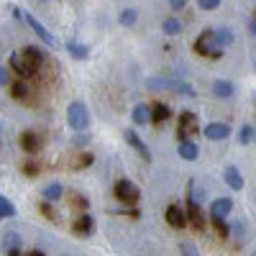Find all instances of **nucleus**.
<instances>
[{"mask_svg":"<svg viewBox=\"0 0 256 256\" xmlns=\"http://www.w3.org/2000/svg\"><path fill=\"white\" fill-rule=\"evenodd\" d=\"M195 52L200 56H208V59H220L223 56V49L216 38V31L212 28H205L198 38H195Z\"/></svg>","mask_w":256,"mask_h":256,"instance_id":"f257e3e1","label":"nucleus"},{"mask_svg":"<svg viewBox=\"0 0 256 256\" xmlns=\"http://www.w3.org/2000/svg\"><path fill=\"white\" fill-rule=\"evenodd\" d=\"M67 123L74 134H82V131H88L90 128V113H88V105H84L82 100H74L70 102V108H67Z\"/></svg>","mask_w":256,"mask_h":256,"instance_id":"f03ea898","label":"nucleus"},{"mask_svg":"<svg viewBox=\"0 0 256 256\" xmlns=\"http://www.w3.org/2000/svg\"><path fill=\"white\" fill-rule=\"evenodd\" d=\"M113 192H116V198H118L120 202H126V205H134V202H138V198H141V190H138L131 180H118L116 187H113Z\"/></svg>","mask_w":256,"mask_h":256,"instance_id":"7ed1b4c3","label":"nucleus"},{"mask_svg":"<svg viewBox=\"0 0 256 256\" xmlns=\"http://www.w3.org/2000/svg\"><path fill=\"white\" fill-rule=\"evenodd\" d=\"M8 67H10L20 80H28V77H34V74L38 72V70L34 67V64H28V62H26V56H24V54H10Z\"/></svg>","mask_w":256,"mask_h":256,"instance_id":"20e7f679","label":"nucleus"},{"mask_svg":"<svg viewBox=\"0 0 256 256\" xmlns=\"http://www.w3.org/2000/svg\"><path fill=\"white\" fill-rule=\"evenodd\" d=\"M126 141H128V146H131L134 148V152L148 164V162H152V152H148V146H146V141L134 131V128H128V131H126Z\"/></svg>","mask_w":256,"mask_h":256,"instance_id":"39448f33","label":"nucleus"},{"mask_svg":"<svg viewBox=\"0 0 256 256\" xmlns=\"http://www.w3.org/2000/svg\"><path fill=\"white\" fill-rule=\"evenodd\" d=\"M24 20H26V24L31 26V31L41 38V41H44V44H49V46H54L56 44V38H54V34L52 31H46V26L44 24H41V20L38 18H34L31 13H24Z\"/></svg>","mask_w":256,"mask_h":256,"instance_id":"423d86ee","label":"nucleus"},{"mask_svg":"<svg viewBox=\"0 0 256 256\" xmlns=\"http://www.w3.org/2000/svg\"><path fill=\"white\" fill-rule=\"evenodd\" d=\"M190 131H198V116L192 110H182L180 113V128H177V138H187Z\"/></svg>","mask_w":256,"mask_h":256,"instance_id":"0eeeda50","label":"nucleus"},{"mask_svg":"<svg viewBox=\"0 0 256 256\" xmlns=\"http://www.w3.org/2000/svg\"><path fill=\"white\" fill-rule=\"evenodd\" d=\"M202 134H205V138H210V141H226V138L230 136V126H228V123H208V126L202 128Z\"/></svg>","mask_w":256,"mask_h":256,"instance_id":"6e6552de","label":"nucleus"},{"mask_svg":"<svg viewBox=\"0 0 256 256\" xmlns=\"http://www.w3.org/2000/svg\"><path fill=\"white\" fill-rule=\"evenodd\" d=\"M230 210H233V200H230V198H218V200H212V202H210V218H220V220H226Z\"/></svg>","mask_w":256,"mask_h":256,"instance_id":"1a4fd4ad","label":"nucleus"},{"mask_svg":"<svg viewBox=\"0 0 256 256\" xmlns=\"http://www.w3.org/2000/svg\"><path fill=\"white\" fill-rule=\"evenodd\" d=\"M164 218H166V223L172 228H184L187 226V216H184V210L180 205H169L166 212H164Z\"/></svg>","mask_w":256,"mask_h":256,"instance_id":"9d476101","label":"nucleus"},{"mask_svg":"<svg viewBox=\"0 0 256 256\" xmlns=\"http://www.w3.org/2000/svg\"><path fill=\"white\" fill-rule=\"evenodd\" d=\"M177 154H180L184 162H198V156H200V148H198V144H195V141L182 138V141H180V146H177Z\"/></svg>","mask_w":256,"mask_h":256,"instance_id":"9b49d317","label":"nucleus"},{"mask_svg":"<svg viewBox=\"0 0 256 256\" xmlns=\"http://www.w3.org/2000/svg\"><path fill=\"white\" fill-rule=\"evenodd\" d=\"M18 141H20V148H24L26 154H36L38 148H41V138H38L36 131H24Z\"/></svg>","mask_w":256,"mask_h":256,"instance_id":"f8f14e48","label":"nucleus"},{"mask_svg":"<svg viewBox=\"0 0 256 256\" xmlns=\"http://www.w3.org/2000/svg\"><path fill=\"white\" fill-rule=\"evenodd\" d=\"M223 180H226V184L233 190V192H241L244 190V177H241V172H238V166H226V172H223Z\"/></svg>","mask_w":256,"mask_h":256,"instance_id":"ddd939ff","label":"nucleus"},{"mask_svg":"<svg viewBox=\"0 0 256 256\" xmlns=\"http://www.w3.org/2000/svg\"><path fill=\"white\" fill-rule=\"evenodd\" d=\"M233 92H236V84H233L230 80H216L212 82V95L216 98L228 100V98H233Z\"/></svg>","mask_w":256,"mask_h":256,"instance_id":"4468645a","label":"nucleus"},{"mask_svg":"<svg viewBox=\"0 0 256 256\" xmlns=\"http://www.w3.org/2000/svg\"><path fill=\"white\" fill-rule=\"evenodd\" d=\"M131 118H134V123H136V126H146V123H152V105H146V102L134 105Z\"/></svg>","mask_w":256,"mask_h":256,"instance_id":"2eb2a0df","label":"nucleus"},{"mask_svg":"<svg viewBox=\"0 0 256 256\" xmlns=\"http://www.w3.org/2000/svg\"><path fill=\"white\" fill-rule=\"evenodd\" d=\"M20 54H24V56H26V62H28V64H34L36 70H38L41 64L46 62V54L41 52V46H36V44H28V46H26L24 52H20Z\"/></svg>","mask_w":256,"mask_h":256,"instance_id":"dca6fc26","label":"nucleus"},{"mask_svg":"<svg viewBox=\"0 0 256 256\" xmlns=\"http://www.w3.org/2000/svg\"><path fill=\"white\" fill-rule=\"evenodd\" d=\"M146 88L148 90H172L174 88V77H169V74H154V77H148L146 80Z\"/></svg>","mask_w":256,"mask_h":256,"instance_id":"f3484780","label":"nucleus"},{"mask_svg":"<svg viewBox=\"0 0 256 256\" xmlns=\"http://www.w3.org/2000/svg\"><path fill=\"white\" fill-rule=\"evenodd\" d=\"M20 233L18 230H6V236H3V251L6 254H18L20 251Z\"/></svg>","mask_w":256,"mask_h":256,"instance_id":"a211bd4d","label":"nucleus"},{"mask_svg":"<svg viewBox=\"0 0 256 256\" xmlns=\"http://www.w3.org/2000/svg\"><path fill=\"white\" fill-rule=\"evenodd\" d=\"M187 218H190V223L195 226L198 230L202 228L205 216H202V210H200V202H192V200H187Z\"/></svg>","mask_w":256,"mask_h":256,"instance_id":"6ab92c4d","label":"nucleus"},{"mask_svg":"<svg viewBox=\"0 0 256 256\" xmlns=\"http://www.w3.org/2000/svg\"><path fill=\"white\" fill-rule=\"evenodd\" d=\"M64 46H67V52H70V56H72V59H80V62H84V59L90 56V49L84 46L82 41H67Z\"/></svg>","mask_w":256,"mask_h":256,"instance_id":"aec40b11","label":"nucleus"},{"mask_svg":"<svg viewBox=\"0 0 256 256\" xmlns=\"http://www.w3.org/2000/svg\"><path fill=\"white\" fill-rule=\"evenodd\" d=\"M72 230L77 233V236H90V233H92V218L88 216V212H82V216L74 220Z\"/></svg>","mask_w":256,"mask_h":256,"instance_id":"412c9836","label":"nucleus"},{"mask_svg":"<svg viewBox=\"0 0 256 256\" xmlns=\"http://www.w3.org/2000/svg\"><path fill=\"white\" fill-rule=\"evenodd\" d=\"M172 118V108H169L166 102H156L152 105V123H164Z\"/></svg>","mask_w":256,"mask_h":256,"instance_id":"4be33fe9","label":"nucleus"},{"mask_svg":"<svg viewBox=\"0 0 256 256\" xmlns=\"http://www.w3.org/2000/svg\"><path fill=\"white\" fill-rule=\"evenodd\" d=\"M118 20H120V26H126V28H131V26H136L138 24V10L136 8H123L120 10V16H118Z\"/></svg>","mask_w":256,"mask_h":256,"instance_id":"5701e85b","label":"nucleus"},{"mask_svg":"<svg viewBox=\"0 0 256 256\" xmlns=\"http://www.w3.org/2000/svg\"><path fill=\"white\" fill-rule=\"evenodd\" d=\"M182 28H184V26H182L180 18H164V20H162V31H164L166 36H180Z\"/></svg>","mask_w":256,"mask_h":256,"instance_id":"b1692460","label":"nucleus"},{"mask_svg":"<svg viewBox=\"0 0 256 256\" xmlns=\"http://www.w3.org/2000/svg\"><path fill=\"white\" fill-rule=\"evenodd\" d=\"M62 192H64L62 184H59V182H52V184H46L44 190H41V195H44L46 202H56V200L62 198Z\"/></svg>","mask_w":256,"mask_h":256,"instance_id":"393cba45","label":"nucleus"},{"mask_svg":"<svg viewBox=\"0 0 256 256\" xmlns=\"http://www.w3.org/2000/svg\"><path fill=\"white\" fill-rule=\"evenodd\" d=\"M10 95H13L16 100H28L31 90H28V84H26L24 80H18V82H13V84H10Z\"/></svg>","mask_w":256,"mask_h":256,"instance_id":"a878e982","label":"nucleus"},{"mask_svg":"<svg viewBox=\"0 0 256 256\" xmlns=\"http://www.w3.org/2000/svg\"><path fill=\"white\" fill-rule=\"evenodd\" d=\"M216 38H218L220 49H226V46L233 44V31H230L228 26H220V28H216Z\"/></svg>","mask_w":256,"mask_h":256,"instance_id":"bb28decb","label":"nucleus"},{"mask_svg":"<svg viewBox=\"0 0 256 256\" xmlns=\"http://www.w3.org/2000/svg\"><path fill=\"white\" fill-rule=\"evenodd\" d=\"M177 95H187V98H195L198 92H195V88L187 82V80H174V88H172Z\"/></svg>","mask_w":256,"mask_h":256,"instance_id":"cd10ccee","label":"nucleus"},{"mask_svg":"<svg viewBox=\"0 0 256 256\" xmlns=\"http://www.w3.org/2000/svg\"><path fill=\"white\" fill-rule=\"evenodd\" d=\"M251 141H254V126L244 123V126L238 128V144L246 146V144H251Z\"/></svg>","mask_w":256,"mask_h":256,"instance_id":"c85d7f7f","label":"nucleus"},{"mask_svg":"<svg viewBox=\"0 0 256 256\" xmlns=\"http://www.w3.org/2000/svg\"><path fill=\"white\" fill-rule=\"evenodd\" d=\"M13 216H16V208H13V202H10L8 198L0 195V218H13Z\"/></svg>","mask_w":256,"mask_h":256,"instance_id":"c756f323","label":"nucleus"},{"mask_svg":"<svg viewBox=\"0 0 256 256\" xmlns=\"http://www.w3.org/2000/svg\"><path fill=\"white\" fill-rule=\"evenodd\" d=\"M212 226H216V230H218L220 238H226L228 233H230V226H228L226 220H220V218H212Z\"/></svg>","mask_w":256,"mask_h":256,"instance_id":"7c9ffc66","label":"nucleus"},{"mask_svg":"<svg viewBox=\"0 0 256 256\" xmlns=\"http://www.w3.org/2000/svg\"><path fill=\"white\" fill-rule=\"evenodd\" d=\"M220 3H223V0H198V6H200V10H218L220 8Z\"/></svg>","mask_w":256,"mask_h":256,"instance_id":"2f4dec72","label":"nucleus"},{"mask_svg":"<svg viewBox=\"0 0 256 256\" xmlns=\"http://www.w3.org/2000/svg\"><path fill=\"white\" fill-rule=\"evenodd\" d=\"M180 251H182L184 256H200L198 246H195V244H190V241H182V244H180Z\"/></svg>","mask_w":256,"mask_h":256,"instance_id":"473e14b6","label":"nucleus"},{"mask_svg":"<svg viewBox=\"0 0 256 256\" xmlns=\"http://www.w3.org/2000/svg\"><path fill=\"white\" fill-rule=\"evenodd\" d=\"M8 84H13L10 72H8V67H0V88H8Z\"/></svg>","mask_w":256,"mask_h":256,"instance_id":"72a5a7b5","label":"nucleus"},{"mask_svg":"<svg viewBox=\"0 0 256 256\" xmlns=\"http://www.w3.org/2000/svg\"><path fill=\"white\" fill-rule=\"evenodd\" d=\"M88 144H90V136H88V134H84V131H82L80 136L74 134V146H88Z\"/></svg>","mask_w":256,"mask_h":256,"instance_id":"f704fd0d","label":"nucleus"},{"mask_svg":"<svg viewBox=\"0 0 256 256\" xmlns=\"http://www.w3.org/2000/svg\"><path fill=\"white\" fill-rule=\"evenodd\" d=\"M187 3H190V0H169V8H172V10H182Z\"/></svg>","mask_w":256,"mask_h":256,"instance_id":"c9c22d12","label":"nucleus"},{"mask_svg":"<svg viewBox=\"0 0 256 256\" xmlns=\"http://www.w3.org/2000/svg\"><path fill=\"white\" fill-rule=\"evenodd\" d=\"M10 13H13V18H16V20H24V10H20L18 6H16V8L10 10Z\"/></svg>","mask_w":256,"mask_h":256,"instance_id":"e433bc0d","label":"nucleus"},{"mask_svg":"<svg viewBox=\"0 0 256 256\" xmlns=\"http://www.w3.org/2000/svg\"><path fill=\"white\" fill-rule=\"evenodd\" d=\"M41 210H44V216H46V218H52V220H54V212H52V208H49V205H44Z\"/></svg>","mask_w":256,"mask_h":256,"instance_id":"4c0bfd02","label":"nucleus"},{"mask_svg":"<svg viewBox=\"0 0 256 256\" xmlns=\"http://www.w3.org/2000/svg\"><path fill=\"white\" fill-rule=\"evenodd\" d=\"M251 34H254V36H256V18H254V20H251Z\"/></svg>","mask_w":256,"mask_h":256,"instance_id":"58836bf2","label":"nucleus"},{"mask_svg":"<svg viewBox=\"0 0 256 256\" xmlns=\"http://www.w3.org/2000/svg\"><path fill=\"white\" fill-rule=\"evenodd\" d=\"M31 256H44V254H41V251H34V254H31Z\"/></svg>","mask_w":256,"mask_h":256,"instance_id":"ea45409f","label":"nucleus"},{"mask_svg":"<svg viewBox=\"0 0 256 256\" xmlns=\"http://www.w3.org/2000/svg\"><path fill=\"white\" fill-rule=\"evenodd\" d=\"M254 144H256V126H254Z\"/></svg>","mask_w":256,"mask_h":256,"instance_id":"a19ab883","label":"nucleus"},{"mask_svg":"<svg viewBox=\"0 0 256 256\" xmlns=\"http://www.w3.org/2000/svg\"><path fill=\"white\" fill-rule=\"evenodd\" d=\"M38 3H49V0H38Z\"/></svg>","mask_w":256,"mask_h":256,"instance_id":"79ce46f5","label":"nucleus"}]
</instances>
